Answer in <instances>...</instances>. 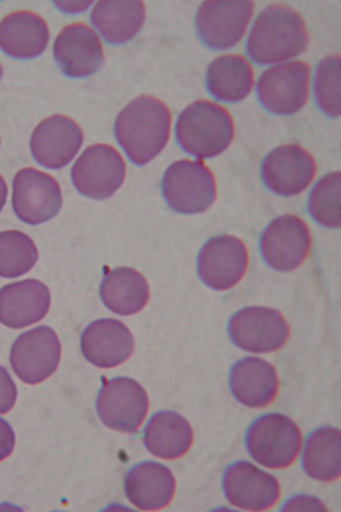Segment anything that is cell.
<instances>
[{"instance_id":"1","label":"cell","mask_w":341,"mask_h":512,"mask_svg":"<svg viewBox=\"0 0 341 512\" xmlns=\"http://www.w3.org/2000/svg\"><path fill=\"white\" fill-rule=\"evenodd\" d=\"M172 127L169 108L151 96H141L117 115L115 136L132 162L143 166L166 147Z\"/></svg>"},{"instance_id":"2","label":"cell","mask_w":341,"mask_h":512,"mask_svg":"<svg viewBox=\"0 0 341 512\" xmlns=\"http://www.w3.org/2000/svg\"><path fill=\"white\" fill-rule=\"evenodd\" d=\"M310 42L304 18L284 5H272L255 21L247 41L250 58L259 64H273L303 54Z\"/></svg>"},{"instance_id":"3","label":"cell","mask_w":341,"mask_h":512,"mask_svg":"<svg viewBox=\"0 0 341 512\" xmlns=\"http://www.w3.org/2000/svg\"><path fill=\"white\" fill-rule=\"evenodd\" d=\"M176 136L182 149L200 159L222 154L235 136V124L223 106L200 100L179 116Z\"/></svg>"},{"instance_id":"4","label":"cell","mask_w":341,"mask_h":512,"mask_svg":"<svg viewBox=\"0 0 341 512\" xmlns=\"http://www.w3.org/2000/svg\"><path fill=\"white\" fill-rule=\"evenodd\" d=\"M250 456L265 467L282 469L297 459L302 448V433L289 417L267 414L254 421L246 435Z\"/></svg>"},{"instance_id":"5","label":"cell","mask_w":341,"mask_h":512,"mask_svg":"<svg viewBox=\"0 0 341 512\" xmlns=\"http://www.w3.org/2000/svg\"><path fill=\"white\" fill-rule=\"evenodd\" d=\"M162 194L173 210L184 215H196L215 202L216 179L203 162L180 160L166 169L162 180Z\"/></svg>"},{"instance_id":"6","label":"cell","mask_w":341,"mask_h":512,"mask_svg":"<svg viewBox=\"0 0 341 512\" xmlns=\"http://www.w3.org/2000/svg\"><path fill=\"white\" fill-rule=\"evenodd\" d=\"M125 175L126 165L121 154L105 144L85 149L71 170L75 189L95 200L111 197L122 186Z\"/></svg>"},{"instance_id":"7","label":"cell","mask_w":341,"mask_h":512,"mask_svg":"<svg viewBox=\"0 0 341 512\" xmlns=\"http://www.w3.org/2000/svg\"><path fill=\"white\" fill-rule=\"evenodd\" d=\"M310 66L293 61L267 69L260 78L258 95L261 103L277 115L301 111L309 100Z\"/></svg>"},{"instance_id":"8","label":"cell","mask_w":341,"mask_h":512,"mask_svg":"<svg viewBox=\"0 0 341 512\" xmlns=\"http://www.w3.org/2000/svg\"><path fill=\"white\" fill-rule=\"evenodd\" d=\"M12 204L20 221L37 226L58 216L63 196L52 176L35 168H24L14 178Z\"/></svg>"},{"instance_id":"9","label":"cell","mask_w":341,"mask_h":512,"mask_svg":"<svg viewBox=\"0 0 341 512\" xmlns=\"http://www.w3.org/2000/svg\"><path fill=\"white\" fill-rule=\"evenodd\" d=\"M149 410V399L141 384L132 378L107 381L97 398V412L107 428L121 433L140 429Z\"/></svg>"},{"instance_id":"10","label":"cell","mask_w":341,"mask_h":512,"mask_svg":"<svg viewBox=\"0 0 341 512\" xmlns=\"http://www.w3.org/2000/svg\"><path fill=\"white\" fill-rule=\"evenodd\" d=\"M61 355L62 347L57 333L48 326H39L16 339L10 361L17 376L33 386L57 371Z\"/></svg>"},{"instance_id":"11","label":"cell","mask_w":341,"mask_h":512,"mask_svg":"<svg viewBox=\"0 0 341 512\" xmlns=\"http://www.w3.org/2000/svg\"><path fill=\"white\" fill-rule=\"evenodd\" d=\"M289 326L277 310L249 307L236 313L229 323V334L240 349L265 354L281 349L289 337Z\"/></svg>"},{"instance_id":"12","label":"cell","mask_w":341,"mask_h":512,"mask_svg":"<svg viewBox=\"0 0 341 512\" xmlns=\"http://www.w3.org/2000/svg\"><path fill=\"white\" fill-rule=\"evenodd\" d=\"M312 246L307 223L296 216L275 219L265 230L261 251L265 262L274 270L290 272L307 260Z\"/></svg>"},{"instance_id":"13","label":"cell","mask_w":341,"mask_h":512,"mask_svg":"<svg viewBox=\"0 0 341 512\" xmlns=\"http://www.w3.org/2000/svg\"><path fill=\"white\" fill-rule=\"evenodd\" d=\"M248 267V252L237 237L222 235L208 240L198 255V274L208 287L224 291L236 286Z\"/></svg>"},{"instance_id":"14","label":"cell","mask_w":341,"mask_h":512,"mask_svg":"<svg viewBox=\"0 0 341 512\" xmlns=\"http://www.w3.org/2000/svg\"><path fill=\"white\" fill-rule=\"evenodd\" d=\"M253 2H204L197 13L200 38L210 49L228 50L243 38L253 16Z\"/></svg>"},{"instance_id":"15","label":"cell","mask_w":341,"mask_h":512,"mask_svg":"<svg viewBox=\"0 0 341 512\" xmlns=\"http://www.w3.org/2000/svg\"><path fill=\"white\" fill-rule=\"evenodd\" d=\"M317 174L312 154L300 145H283L268 154L262 167L266 186L275 194L294 196L304 192Z\"/></svg>"},{"instance_id":"16","label":"cell","mask_w":341,"mask_h":512,"mask_svg":"<svg viewBox=\"0 0 341 512\" xmlns=\"http://www.w3.org/2000/svg\"><path fill=\"white\" fill-rule=\"evenodd\" d=\"M83 144L79 125L65 115H53L42 120L33 131L30 149L41 166L60 169L68 165Z\"/></svg>"},{"instance_id":"17","label":"cell","mask_w":341,"mask_h":512,"mask_svg":"<svg viewBox=\"0 0 341 512\" xmlns=\"http://www.w3.org/2000/svg\"><path fill=\"white\" fill-rule=\"evenodd\" d=\"M54 56L62 72L72 78L88 77L104 64V49L98 34L87 24L66 26L54 44Z\"/></svg>"},{"instance_id":"18","label":"cell","mask_w":341,"mask_h":512,"mask_svg":"<svg viewBox=\"0 0 341 512\" xmlns=\"http://www.w3.org/2000/svg\"><path fill=\"white\" fill-rule=\"evenodd\" d=\"M223 488L231 504L249 511L270 509L280 498L277 479L248 461L228 467Z\"/></svg>"},{"instance_id":"19","label":"cell","mask_w":341,"mask_h":512,"mask_svg":"<svg viewBox=\"0 0 341 512\" xmlns=\"http://www.w3.org/2000/svg\"><path fill=\"white\" fill-rule=\"evenodd\" d=\"M81 352L85 359L99 368H114L129 360L135 350V339L122 322L100 319L84 329Z\"/></svg>"},{"instance_id":"20","label":"cell","mask_w":341,"mask_h":512,"mask_svg":"<svg viewBox=\"0 0 341 512\" xmlns=\"http://www.w3.org/2000/svg\"><path fill=\"white\" fill-rule=\"evenodd\" d=\"M51 308L48 286L35 279L6 285L0 289V323L22 329L44 319Z\"/></svg>"},{"instance_id":"21","label":"cell","mask_w":341,"mask_h":512,"mask_svg":"<svg viewBox=\"0 0 341 512\" xmlns=\"http://www.w3.org/2000/svg\"><path fill=\"white\" fill-rule=\"evenodd\" d=\"M176 488V479L170 469L151 461L134 466L124 482L127 499L145 511L165 508L172 502Z\"/></svg>"},{"instance_id":"22","label":"cell","mask_w":341,"mask_h":512,"mask_svg":"<svg viewBox=\"0 0 341 512\" xmlns=\"http://www.w3.org/2000/svg\"><path fill=\"white\" fill-rule=\"evenodd\" d=\"M232 394L249 408H264L274 402L279 389L275 367L261 358L249 357L237 362L230 373Z\"/></svg>"},{"instance_id":"23","label":"cell","mask_w":341,"mask_h":512,"mask_svg":"<svg viewBox=\"0 0 341 512\" xmlns=\"http://www.w3.org/2000/svg\"><path fill=\"white\" fill-rule=\"evenodd\" d=\"M49 40L47 22L33 12H14L0 22V49L12 58H37L47 50Z\"/></svg>"},{"instance_id":"24","label":"cell","mask_w":341,"mask_h":512,"mask_svg":"<svg viewBox=\"0 0 341 512\" xmlns=\"http://www.w3.org/2000/svg\"><path fill=\"white\" fill-rule=\"evenodd\" d=\"M193 440L190 423L174 411L154 414L144 432V443L148 451L165 460H175L186 455Z\"/></svg>"},{"instance_id":"25","label":"cell","mask_w":341,"mask_h":512,"mask_svg":"<svg viewBox=\"0 0 341 512\" xmlns=\"http://www.w3.org/2000/svg\"><path fill=\"white\" fill-rule=\"evenodd\" d=\"M100 295L111 312L132 316L146 307L150 289L145 277L135 269L117 268L104 277Z\"/></svg>"},{"instance_id":"26","label":"cell","mask_w":341,"mask_h":512,"mask_svg":"<svg viewBox=\"0 0 341 512\" xmlns=\"http://www.w3.org/2000/svg\"><path fill=\"white\" fill-rule=\"evenodd\" d=\"M209 93L217 99L237 103L246 99L254 85L251 64L241 55H225L213 60L206 73Z\"/></svg>"},{"instance_id":"27","label":"cell","mask_w":341,"mask_h":512,"mask_svg":"<svg viewBox=\"0 0 341 512\" xmlns=\"http://www.w3.org/2000/svg\"><path fill=\"white\" fill-rule=\"evenodd\" d=\"M145 19L143 2H99L91 15L94 26L113 45L125 44L134 38Z\"/></svg>"},{"instance_id":"28","label":"cell","mask_w":341,"mask_h":512,"mask_svg":"<svg viewBox=\"0 0 341 512\" xmlns=\"http://www.w3.org/2000/svg\"><path fill=\"white\" fill-rule=\"evenodd\" d=\"M303 467L306 474L317 481L332 482L341 474V434L338 429L325 426L314 431L307 440Z\"/></svg>"},{"instance_id":"29","label":"cell","mask_w":341,"mask_h":512,"mask_svg":"<svg viewBox=\"0 0 341 512\" xmlns=\"http://www.w3.org/2000/svg\"><path fill=\"white\" fill-rule=\"evenodd\" d=\"M38 261L33 240L19 231L0 233V277L14 279L32 270Z\"/></svg>"},{"instance_id":"30","label":"cell","mask_w":341,"mask_h":512,"mask_svg":"<svg viewBox=\"0 0 341 512\" xmlns=\"http://www.w3.org/2000/svg\"><path fill=\"white\" fill-rule=\"evenodd\" d=\"M341 175L339 172L323 177L314 187L309 209L314 220L326 228L341 225Z\"/></svg>"},{"instance_id":"31","label":"cell","mask_w":341,"mask_h":512,"mask_svg":"<svg viewBox=\"0 0 341 512\" xmlns=\"http://www.w3.org/2000/svg\"><path fill=\"white\" fill-rule=\"evenodd\" d=\"M341 60L339 55L325 58L315 76V97L320 109L332 118L341 113Z\"/></svg>"},{"instance_id":"32","label":"cell","mask_w":341,"mask_h":512,"mask_svg":"<svg viewBox=\"0 0 341 512\" xmlns=\"http://www.w3.org/2000/svg\"><path fill=\"white\" fill-rule=\"evenodd\" d=\"M17 396V387L12 376L0 366V414H6L14 408Z\"/></svg>"},{"instance_id":"33","label":"cell","mask_w":341,"mask_h":512,"mask_svg":"<svg viewBox=\"0 0 341 512\" xmlns=\"http://www.w3.org/2000/svg\"><path fill=\"white\" fill-rule=\"evenodd\" d=\"M16 445V436L12 425L0 418V462L12 455Z\"/></svg>"},{"instance_id":"34","label":"cell","mask_w":341,"mask_h":512,"mask_svg":"<svg viewBox=\"0 0 341 512\" xmlns=\"http://www.w3.org/2000/svg\"><path fill=\"white\" fill-rule=\"evenodd\" d=\"M8 198V186L2 176H0V212L4 209Z\"/></svg>"},{"instance_id":"35","label":"cell","mask_w":341,"mask_h":512,"mask_svg":"<svg viewBox=\"0 0 341 512\" xmlns=\"http://www.w3.org/2000/svg\"><path fill=\"white\" fill-rule=\"evenodd\" d=\"M3 76V67L2 64H0V79H2Z\"/></svg>"}]
</instances>
